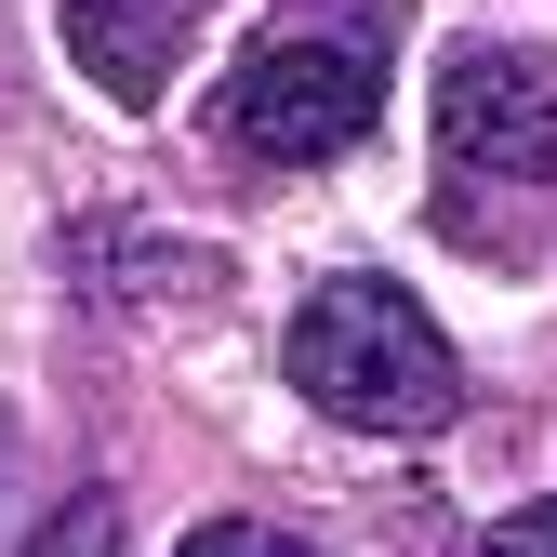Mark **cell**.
Returning a JSON list of instances; mask_svg holds the SVG:
<instances>
[{"label":"cell","instance_id":"1","mask_svg":"<svg viewBox=\"0 0 557 557\" xmlns=\"http://www.w3.org/2000/svg\"><path fill=\"white\" fill-rule=\"evenodd\" d=\"M438 226L505 265L557 239V53L465 40L438 66Z\"/></svg>","mask_w":557,"mask_h":557},{"label":"cell","instance_id":"2","mask_svg":"<svg viewBox=\"0 0 557 557\" xmlns=\"http://www.w3.org/2000/svg\"><path fill=\"white\" fill-rule=\"evenodd\" d=\"M293 385L359 438H438L465 411V359L451 332L398 293V278H319L293 306Z\"/></svg>","mask_w":557,"mask_h":557},{"label":"cell","instance_id":"3","mask_svg":"<svg viewBox=\"0 0 557 557\" xmlns=\"http://www.w3.org/2000/svg\"><path fill=\"white\" fill-rule=\"evenodd\" d=\"M372 120H385V14L319 27V0H306V14H278L252 40V66L226 81V147H252L278 173L372 147Z\"/></svg>","mask_w":557,"mask_h":557},{"label":"cell","instance_id":"4","mask_svg":"<svg viewBox=\"0 0 557 557\" xmlns=\"http://www.w3.org/2000/svg\"><path fill=\"white\" fill-rule=\"evenodd\" d=\"M199 14H213V0H53V27H66V53L94 66L107 107H160L173 66H186V40H199Z\"/></svg>","mask_w":557,"mask_h":557},{"label":"cell","instance_id":"5","mask_svg":"<svg viewBox=\"0 0 557 557\" xmlns=\"http://www.w3.org/2000/svg\"><path fill=\"white\" fill-rule=\"evenodd\" d=\"M27 557H120V505H107V492H66V505L27 531Z\"/></svg>","mask_w":557,"mask_h":557},{"label":"cell","instance_id":"6","mask_svg":"<svg viewBox=\"0 0 557 557\" xmlns=\"http://www.w3.org/2000/svg\"><path fill=\"white\" fill-rule=\"evenodd\" d=\"M173 557H332V544H306V531H265V518H213V531H186Z\"/></svg>","mask_w":557,"mask_h":557},{"label":"cell","instance_id":"7","mask_svg":"<svg viewBox=\"0 0 557 557\" xmlns=\"http://www.w3.org/2000/svg\"><path fill=\"white\" fill-rule=\"evenodd\" d=\"M492 557H557V505H531V518H505V531H492Z\"/></svg>","mask_w":557,"mask_h":557}]
</instances>
